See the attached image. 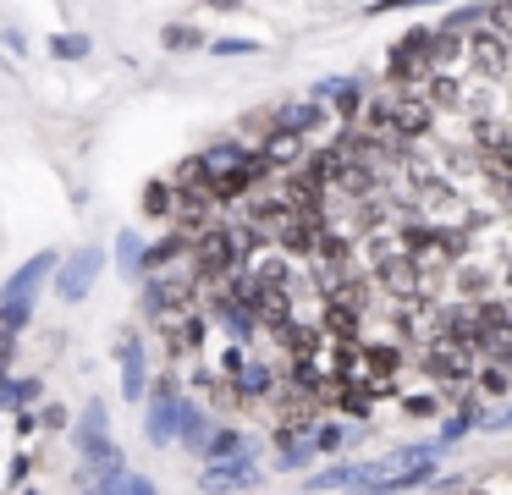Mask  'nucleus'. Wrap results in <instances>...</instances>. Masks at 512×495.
Segmentation results:
<instances>
[{"label":"nucleus","instance_id":"f257e3e1","mask_svg":"<svg viewBox=\"0 0 512 495\" xmlns=\"http://www.w3.org/2000/svg\"><path fill=\"white\" fill-rule=\"evenodd\" d=\"M56 270H61V253L39 248L28 264H17V270L6 275V286H0V330H6V336H28V325H34V297Z\"/></svg>","mask_w":512,"mask_h":495},{"label":"nucleus","instance_id":"f03ea898","mask_svg":"<svg viewBox=\"0 0 512 495\" xmlns=\"http://www.w3.org/2000/svg\"><path fill=\"white\" fill-rule=\"evenodd\" d=\"M188 264H193V275L204 281V292H210L215 281H226V275L243 270V264H248V248H243V237H237L232 220H215V226L193 231V253H188Z\"/></svg>","mask_w":512,"mask_h":495},{"label":"nucleus","instance_id":"7ed1b4c3","mask_svg":"<svg viewBox=\"0 0 512 495\" xmlns=\"http://www.w3.org/2000/svg\"><path fill=\"white\" fill-rule=\"evenodd\" d=\"M479 363L485 358L474 352V341H457V336H430L419 352H413V369H419L430 385H441V391L446 385H468L479 374Z\"/></svg>","mask_w":512,"mask_h":495},{"label":"nucleus","instance_id":"20e7f679","mask_svg":"<svg viewBox=\"0 0 512 495\" xmlns=\"http://www.w3.org/2000/svg\"><path fill=\"white\" fill-rule=\"evenodd\" d=\"M182 380L171 369H160L155 380H149V396H144V440L149 446H171L177 440V429H182Z\"/></svg>","mask_w":512,"mask_h":495},{"label":"nucleus","instance_id":"39448f33","mask_svg":"<svg viewBox=\"0 0 512 495\" xmlns=\"http://www.w3.org/2000/svg\"><path fill=\"white\" fill-rule=\"evenodd\" d=\"M72 451H78L83 473H100V468H116V462H127L122 446L111 440V429H105V402H100V396H94V402L78 413V424H72Z\"/></svg>","mask_w":512,"mask_h":495},{"label":"nucleus","instance_id":"423d86ee","mask_svg":"<svg viewBox=\"0 0 512 495\" xmlns=\"http://www.w3.org/2000/svg\"><path fill=\"white\" fill-rule=\"evenodd\" d=\"M369 275H375L380 297L386 303H419V297H430V275H424V264L413 259V253H386L380 264H369Z\"/></svg>","mask_w":512,"mask_h":495},{"label":"nucleus","instance_id":"0eeeda50","mask_svg":"<svg viewBox=\"0 0 512 495\" xmlns=\"http://www.w3.org/2000/svg\"><path fill=\"white\" fill-rule=\"evenodd\" d=\"M463 66H468V77H479V83H501V77H512V33L479 22V28L468 33Z\"/></svg>","mask_w":512,"mask_h":495},{"label":"nucleus","instance_id":"6e6552de","mask_svg":"<svg viewBox=\"0 0 512 495\" xmlns=\"http://www.w3.org/2000/svg\"><path fill=\"white\" fill-rule=\"evenodd\" d=\"M248 270H254V281L265 286V292H281V297H292V303L309 292V270H303L292 253H281L276 242L259 248V253H248Z\"/></svg>","mask_w":512,"mask_h":495},{"label":"nucleus","instance_id":"1a4fd4ad","mask_svg":"<svg viewBox=\"0 0 512 495\" xmlns=\"http://www.w3.org/2000/svg\"><path fill=\"white\" fill-rule=\"evenodd\" d=\"M386 94H391V132H397L402 143H430L441 110H435L419 88H386Z\"/></svg>","mask_w":512,"mask_h":495},{"label":"nucleus","instance_id":"9d476101","mask_svg":"<svg viewBox=\"0 0 512 495\" xmlns=\"http://www.w3.org/2000/svg\"><path fill=\"white\" fill-rule=\"evenodd\" d=\"M100 270H105V253L94 248V242H83V248H72V259H61V270H56V281H50V292L61 297V303H83V297L94 292V281H100Z\"/></svg>","mask_w":512,"mask_h":495},{"label":"nucleus","instance_id":"9b49d317","mask_svg":"<svg viewBox=\"0 0 512 495\" xmlns=\"http://www.w3.org/2000/svg\"><path fill=\"white\" fill-rule=\"evenodd\" d=\"M116 374H122V402L144 407L155 374H149V347H144L138 330H122V336H116Z\"/></svg>","mask_w":512,"mask_h":495},{"label":"nucleus","instance_id":"f8f14e48","mask_svg":"<svg viewBox=\"0 0 512 495\" xmlns=\"http://www.w3.org/2000/svg\"><path fill=\"white\" fill-rule=\"evenodd\" d=\"M259 479H265V468L254 462V451H243V457H232V462H204L199 468L204 495H243V490H259Z\"/></svg>","mask_w":512,"mask_h":495},{"label":"nucleus","instance_id":"ddd939ff","mask_svg":"<svg viewBox=\"0 0 512 495\" xmlns=\"http://www.w3.org/2000/svg\"><path fill=\"white\" fill-rule=\"evenodd\" d=\"M314 99H320L342 127H358V116H364V105H369L358 77H325V83H314Z\"/></svg>","mask_w":512,"mask_h":495},{"label":"nucleus","instance_id":"4468645a","mask_svg":"<svg viewBox=\"0 0 512 495\" xmlns=\"http://www.w3.org/2000/svg\"><path fill=\"white\" fill-rule=\"evenodd\" d=\"M160 341H166L171 358H193V352H204V341H210V314H182V319H160Z\"/></svg>","mask_w":512,"mask_h":495},{"label":"nucleus","instance_id":"2eb2a0df","mask_svg":"<svg viewBox=\"0 0 512 495\" xmlns=\"http://www.w3.org/2000/svg\"><path fill=\"white\" fill-rule=\"evenodd\" d=\"M270 121H276L281 132H298V138H314V132H325L331 110H325L320 99H287V105H276V110H270Z\"/></svg>","mask_w":512,"mask_h":495},{"label":"nucleus","instance_id":"dca6fc26","mask_svg":"<svg viewBox=\"0 0 512 495\" xmlns=\"http://www.w3.org/2000/svg\"><path fill=\"white\" fill-rule=\"evenodd\" d=\"M276 347L287 352V358H325V347H331V341H325L320 319H298V314H292L287 330L276 336Z\"/></svg>","mask_w":512,"mask_h":495},{"label":"nucleus","instance_id":"f3484780","mask_svg":"<svg viewBox=\"0 0 512 495\" xmlns=\"http://www.w3.org/2000/svg\"><path fill=\"white\" fill-rule=\"evenodd\" d=\"M188 253H193V237L182 226H171L166 237H155L144 248V275H166V270H177V264H188Z\"/></svg>","mask_w":512,"mask_h":495},{"label":"nucleus","instance_id":"a211bd4d","mask_svg":"<svg viewBox=\"0 0 512 495\" xmlns=\"http://www.w3.org/2000/svg\"><path fill=\"white\" fill-rule=\"evenodd\" d=\"M259 149H265V160L276 165V176H281V171H303V160H309V149H314V143H309V138H298V132L270 127L265 138H259Z\"/></svg>","mask_w":512,"mask_h":495},{"label":"nucleus","instance_id":"6ab92c4d","mask_svg":"<svg viewBox=\"0 0 512 495\" xmlns=\"http://www.w3.org/2000/svg\"><path fill=\"white\" fill-rule=\"evenodd\" d=\"M325 374H331L336 385H358V380H369L364 341H331V347H325Z\"/></svg>","mask_w":512,"mask_h":495},{"label":"nucleus","instance_id":"aec40b11","mask_svg":"<svg viewBox=\"0 0 512 495\" xmlns=\"http://www.w3.org/2000/svg\"><path fill=\"white\" fill-rule=\"evenodd\" d=\"M320 330H325V341H364V314L353 303L320 297Z\"/></svg>","mask_w":512,"mask_h":495},{"label":"nucleus","instance_id":"412c9836","mask_svg":"<svg viewBox=\"0 0 512 495\" xmlns=\"http://www.w3.org/2000/svg\"><path fill=\"white\" fill-rule=\"evenodd\" d=\"M248 149H254V143H243V138H215L210 149L199 154V160H204V182L215 187V182H221V176H232L237 165L248 160Z\"/></svg>","mask_w":512,"mask_h":495},{"label":"nucleus","instance_id":"4be33fe9","mask_svg":"<svg viewBox=\"0 0 512 495\" xmlns=\"http://www.w3.org/2000/svg\"><path fill=\"white\" fill-rule=\"evenodd\" d=\"M364 363H369V380H397V374L408 369V347H402L397 336L364 341Z\"/></svg>","mask_w":512,"mask_h":495},{"label":"nucleus","instance_id":"5701e85b","mask_svg":"<svg viewBox=\"0 0 512 495\" xmlns=\"http://www.w3.org/2000/svg\"><path fill=\"white\" fill-rule=\"evenodd\" d=\"M419 94L446 116V110H463V99H468V77H463V72H430Z\"/></svg>","mask_w":512,"mask_h":495},{"label":"nucleus","instance_id":"b1692460","mask_svg":"<svg viewBox=\"0 0 512 495\" xmlns=\"http://www.w3.org/2000/svg\"><path fill=\"white\" fill-rule=\"evenodd\" d=\"M243 451H254V440H248L243 429H237V424H215L210 440L199 446V457L204 462H232V457H243Z\"/></svg>","mask_w":512,"mask_h":495},{"label":"nucleus","instance_id":"393cba45","mask_svg":"<svg viewBox=\"0 0 512 495\" xmlns=\"http://www.w3.org/2000/svg\"><path fill=\"white\" fill-rule=\"evenodd\" d=\"M276 380H281V369H276V363L248 358L243 380H237V396H243V402H265V396H276Z\"/></svg>","mask_w":512,"mask_h":495},{"label":"nucleus","instance_id":"a878e982","mask_svg":"<svg viewBox=\"0 0 512 495\" xmlns=\"http://www.w3.org/2000/svg\"><path fill=\"white\" fill-rule=\"evenodd\" d=\"M358 435H364L358 424H342V418H320V429H314V451H320V457H342V451L353 446Z\"/></svg>","mask_w":512,"mask_h":495},{"label":"nucleus","instance_id":"bb28decb","mask_svg":"<svg viewBox=\"0 0 512 495\" xmlns=\"http://www.w3.org/2000/svg\"><path fill=\"white\" fill-rule=\"evenodd\" d=\"M210 429H215V418H210V407H199L193 396H182V429H177V440L188 451H199L204 440H210Z\"/></svg>","mask_w":512,"mask_h":495},{"label":"nucleus","instance_id":"cd10ccee","mask_svg":"<svg viewBox=\"0 0 512 495\" xmlns=\"http://www.w3.org/2000/svg\"><path fill=\"white\" fill-rule=\"evenodd\" d=\"M358 479H364V462H331V468H314L309 473V490H320V495L358 490Z\"/></svg>","mask_w":512,"mask_h":495},{"label":"nucleus","instance_id":"c85d7f7f","mask_svg":"<svg viewBox=\"0 0 512 495\" xmlns=\"http://www.w3.org/2000/svg\"><path fill=\"white\" fill-rule=\"evenodd\" d=\"M144 215L149 220H177V182L171 176H155V182H144Z\"/></svg>","mask_w":512,"mask_h":495},{"label":"nucleus","instance_id":"c756f323","mask_svg":"<svg viewBox=\"0 0 512 495\" xmlns=\"http://www.w3.org/2000/svg\"><path fill=\"white\" fill-rule=\"evenodd\" d=\"M474 391L485 396L490 407L512 402V369H507V363H479V374H474Z\"/></svg>","mask_w":512,"mask_h":495},{"label":"nucleus","instance_id":"7c9ffc66","mask_svg":"<svg viewBox=\"0 0 512 495\" xmlns=\"http://www.w3.org/2000/svg\"><path fill=\"white\" fill-rule=\"evenodd\" d=\"M441 413H446V396L435 391V385H430V391H408V396H402V418H413V424H435Z\"/></svg>","mask_w":512,"mask_h":495},{"label":"nucleus","instance_id":"2f4dec72","mask_svg":"<svg viewBox=\"0 0 512 495\" xmlns=\"http://www.w3.org/2000/svg\"><path fill=\"white\" fill-rule=\"evenodd\" d=\"M314 457H320V451H314V440H292L287 451H276V462H270V468H276V473H303V479H309Z\"/></svg>","mask_w":512,"mask_h":495},{"label":"nucleus","instance_id":"473e14b6","mask_svg":"<svg viewBox=\"0 0 512 495\" xmlns=\"http://www.w3.org/2000/svg\"><path fill=\"white\" fill-rule=\"evenodd\" d=\"M490 281H496V275H485L479 270V264H452V286H457V297H490Z\"/></svg>","mask_w":512,"mask_h":495},{"label":"nucleus","instance_id":"72a5a7b5","mask_svg":"<svg viewBox=\"0 0 512 495\" xmlns=\"http://www.w3.org/2000/svg\"><path fill=\"white\" fill-rule=\"evenodd\" d=\"M116 264H122L133 281H144V242H138L133 231H116Z\"/></svg>","mask_w":512,"mask_h":495},{"label":"nucleus","instance_id":"f704fd0d","mask_svg":"<svg viewBox=\"0 0 512 495\" xmlns=\"http://www.w3.org/2000/svg\"><path fill=\"white\" fill-rule=\"evenodd\" d=\"M89 50L94 44L83 39V33H56V39H50V55H56V61H89Z\"/></svg>","mask_w":512,"mask_h":495},{"label":"nucleus","instance_id":"c9c22d12","mask_svg":"<svg viewBox=\"0 0 512 495\" xmlns=\"http://www.w3.org/2000/svg\"><path fill=\"white\" fill-rule=\"evenodd\" d=\"M248 358H254V352H248L243 341H232V347L221 352V369H215V374H221V380H232V385H237V380H243V369H248Z\"/></svg>","mask_w":512,"mask_h":495},{"label":"nucleus","instance_id":"e433bc0d","mask_svg":"<svg viewBox=\"0 0 512 495\" xmlns=\"http://www.w3.org/2000/svg\"><path fill=\"white\" fill-rule=\"evenodd\" d=\"M160 44H166V50H204V33L188 28V22H177V28L160 33Z\"/></svg>","mask_w":512,"mask_h":495},{"label":"nucleus","instance_id":"4c0bfd02","mask_svg":"<svg viewBox=\"0 0 512 495\" xmlns=\"http://www.w3.org/2000/svg\"><path fill=\"white\" fill-rule=\"evenodd\" d=\"M34 468H39V457H34V451H17V457H12V468H6V484H12V490H23V484L34 479Z\"/></svg>","mask_w":512,"mask_h":495},{"label":"nucleus","instance_id":"58836bf2","mask_svg":"<svg viewBox=\"0 0 512 495\" xmlns=\"http://www.w3.org/2000/svg\"><path fill=\"white\" fill-rule=\"evenodd\" d=\"M39 424H45V429H72L78 418H72L67 402H39Z\"/></svg>","mask_w":512,"mask_h":495},{"label":"nucleus","instance_id":"ea45409f","mask_svg":"<svg viewBox=\"0 0 512 495\" xmlns=\"http://www.w3.org/2000/svg\"><path fill=\"white\" fill-rule=\"evenodd\" d=\"M479 429H485V435H507V429H512V402L490 407V413H485V424H479Z\"/></svg>","mask_w":512,"mask_h":495},{"label":"nucleus","instance_id":"a19ab883","mask_svg":"<svg viewBox=\"0 0 512 495\" xmlns=\"http://www.w3.org/2000/svg\"><path fill=\"white\" fill-rule=\"evenodd\" d=\"M12 429H17V440H34L39 429H45V424H39V407H23V413H12Z\"/></svg>","mask_w":512,"mask_h":495},{"label":"nucleus","instance_id":"79ce46f5","mask_svg":"<svg viewBox=\"0 0 512 495\" xmlns=\"http://www.w3.org/2000/svg\"><path fill=\"white\" fill-rule=\"evenodd\" d=\"M17 391H23V407L45 402V380H39V374H17Z\"/></svg>","mask_w":512,"mask_h":495},{"label":"nucleus","instance_id":"37998d69","mask_svg":"<svg viewBox=\"0 0 512 495\" xmlns=\"http://www.w3.org/2000/svg\"><path fill=\"white\" fill-rule=\"evenodd\" d=\"M210 55H259V39H215Z\"/></svg>","mask_w":512,"mask_h":495},{"label":"nucleus","instance_id":"c03bdc74","mask_svg":"<svg viewBox=\"0 0 512 495\" xmlns=\"http://www.w3.org/2000/svg\"><path fill=\"white\" fill-rule=\"evenodd\" d=\"M127 495H160V484L144 479V473H133V479H127Z\"/></svg>","mask_w":512,"mask_h":495},{"label":"nucleus","instance_id":"a18cd8bd","mask_svg":"<svg viewBox=\"0 0 512 495\" xmlns=\"http://www.w3.org/2000/svg\"><path fill=\"white\" fill-rule=\"evenodd\" d=\"M496 286H501V297H512V253L501 259V270H496Z\"/></svg>","mask_w":512,"mask_h":495},{"label":"nucleus","instance_id":"49530a36","mask_svg":"<svg viewBox=\"0 0 512 495\" xmlns=\"http://www.w3.org/2000/svg\"><path fill=\"white\" fill-rule=\"evenodd\" d=\"M204 6H210V11H237L243 0H204Z\"/></svg>","mask_w":512,"mask_h":495},{"label":"nucleus","instance_id":"de8ad7c7","mask_svg":"<svg viewBox=\"0 0 512 495\" xmlns=\"http://www.w3.org/2000/svg\"><path fill=\"white\" fill-rule=\"evenodd\" d=\"M12 495H39V490H34V484H23V490H12Z\"/></svg>","mask_w":512,"mask_h":495},{"label":"nucleus","instance_id":"09e8293b","mask_svg":"<svg viewBox=\"0 0 512 495\" xmlns=\"http://www.w3.org/2000/svg\"><path fill=\"white\" fill-rule=\"evenodd\" d=\"M507 116H512V88H507Z\"/></svg>","mask_w":512,"mask_h":495},{"label":"nucleus","instance_id":"8fccbe9b","mask_svg":"<svg viewBox=\"0 0 512 495\" xmlns=\"http://www.w3.org/2000/svg\"><path fill=\"white\" fill-rule=\"evenodd\" d=\"M501 363H507V369H512V347H507V358H501Z\"/></svg>","mask_w":512,"mask_h":495},{"label":"nucleus","instance_id":"3c124183","mask_svg":"<svg viewBox=\"0 0 512 495\" xmlns=\"http://www.w3.org/2000/svg\"><path fill=\"white\" fill-rule=\"evenodd\" d=\"M501 198H507V204H512V187H507V193H501Z\"/></svg>","mask_w":512,"mask_h":495},{"label":"nucleus","instance_id":"603ef678","mask_svg":"<svg viewBox=\"0 0 512 495\" xmlns=\"http://www.w3.org/2000/svg\"><path fill=\"white\" fill-rule=\"evenodd\" d=\"M78 495H94V490H78Z\"/></svg>","mask_w":512,"mask_h":495},{"label":"nucleus","instance_id":"864d4df0","mask_svg":"<svg viewBox=\"0 0 512 495\" xmlns=\"http://www.w3.org/2000/svg\"><path fill=\"white\" fill-rule=\"evenodd\" d=\"M0 484H6V479H0Z\"/></svg>","mask_w":512,"mask_h":495}]
</instances>
